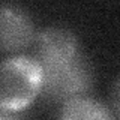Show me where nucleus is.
<instances>
[{
  "label": "nucleus",
  "mask_w": 120,
  "mask_h": 120,
  "mask_svg": "<svg viewBox=\"0 0 120 120\" xmlns=\"http://www.w3.org/2000/svg\"><path fill=\"white\" fill-rule=\"evenodd\" d=\"M42 68V95L45 99L65 104L80 96H87L93 87L95 75L89 59L80 51L77 56Z\"/></svg>",
  "instance_id": "nucleus-2"
},
{
  "label": "nucleus",
  "mask_w": 120,
  "mask_h": 120,
  "mask_svg": "<svg viewBox=\"0 0 120 120\" xmlns=\"http://www.w3.org/2000/svg\"><path fill=\"white\" fill-rule=\"evenodd\" d=\"M111 107L114 116L120 119V77L114 81V86L111 90Z\"/></svg>",
  "instance_id": "nucleus-6"
},
{
  "label": "nucleus",
  "mask_w": 120,
  "mask_h": 120,
  "mask_svg": "<svg viewBox=\"0 0 120 120\" xmlns=\"http://www.w3.org/2000/svg\"><path fill=\"white\" fill-rule=\"evenodd\" d=\"M35 56L41 66L68 60L80 52V42L72 30L60 26H50L36 33Z\"/></svg>",
  "instance_id": "nucleus-4"
},
{
  "label": "nucleus",
  "mask_w": 120,
  "mask_h": 120,
  "mask_svg": "<svg viewBox=\"0 0 120 120\" xmlns=\"http://www.w3.org/2000/svg\"><path fill=\"white\" fill-rule=\"evenodd\" d=\"M0 120H21V117L15 112H8L0 110Z\"/></svg>",
  "instance_id": "nucleus-7"
},
{
  "label": "nucleus",
  "mask_w": 120,
  "mask_h": 120,
  "mask_svg": "<svg viewBox=\"0 0 120 120\" xmlns=\"http://www.w3.org/2000/svg\"><path fill=\"white\" fill-rule=\"evenodd\" d=\"M41 92L42 68L33 56L17 54L0 62V110L18 114Z\"/></svg>",
  "instance_id": "nucleus-1"
},
{
  "label": "nucleus",
  "mask_w": 120,
  "mask_h": 120,
  "mask_svg": "<svg viewBox=\"0 0 120 120\" xmlns=\"http://www.w3.org/2000/svg\"><path fill=\"white\" fill-rule=\"evenodd\" d=\"M35 22L24 8L0 3V51L20 52L35 42Z\"/></svg>",
  "instance_id": "nucleus-3"
},
{
  "label": "nucleus",
  "mask_w": 120,
  "mask_h": 120,
  "mask_svg": "<svg viewBox=\"0 0 120 120\" xmlns=\"http://www.w3.org/2000/svg\"><path fill=\"white\" fill-rule=\"evenodd\" d=\"M59 120H116V116L101 101L80 96L62 105Z\"/></svg>",
  "instance_id": "nucleus-5"
}]
</instances>
